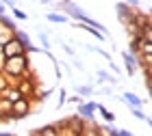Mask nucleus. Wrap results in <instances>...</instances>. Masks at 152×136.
<instances>
[{"label": "nucleus", "instance_id": "f257e3e1", "mask_svg": "<svg viewBox=\"0 0 152 136\" xmlns=\"http://www.w3.org/2000/svg\"><path fill=\"white\" fill-rule=\"evenodd\" d=\"M2 50H4V56L7 58H18V56H22V52H24V45L18 41V39H13V41H7L2 45Z\"/></svg>", "mask_w": 152, "mask_h": 136}, {"label": "nucleus", "instance_id": "f03ea898", "mask_svg": "<svg viewBox=\"0 0 152 136\" xmlns=\"http://www.w3.org/2000/svg\"><path fill=\"white\" fill-rule=\"evenodd\" d=\"M26 112H28V101L24 97L18 99V101H11V114L13 117H24Z\"/></svg>", "mask_w": 152, "mask_h": 136}, {"label": "nucleus", "instance_id": "7ed1b4c3", "mask_svg": "<svg viewBox=\"0 0 152 136\" xmlns=\"http://www.w3.org/2000/svg\"><path fill=\"white\" fill-rule=\"evenodd\" d=\"M124 99H128V104L133 106V108H139V106H141L139 97H137V95H133V93H124Z\"/></svg>", "mask_w": 152, "mask_h": 136}, {"label": "nucleus", "instance_id": "20e7f679", "mask_svg": "<svg viewBox=\"0 0 152 136\" xmlns=\"http://www.w3.org/2000/svg\"><path fill=\"white\" fill-rule=\"evenodd\" d=\"M94 110H96V104H87V106L80 108V114H83V117H91Z\"/></svg>", "mask_w": 152, "mask_h": 136}, {"label": "nucleus", "instance_id": "39448f33", "mask_svg": "<svg viewBox=\"0 0 152 136\" xmlns=\"http://www.w3.org/2000/svg\"><path fill=\"white\" fill-rule=\"evenodd\" d=\"M124 58H126V65H128V73L135 71V60L130 58V54H124Z\"/></svg>", "mask_w": 152, "mask_h": 136}, {"label": "nucleus", "instance_id": "423d86ee", "mask_svg": "<svg viewBox=\"0 0 152 136\" xmlns=\"http://www.w3.org/2000/svg\"><path fill=\"white\" fill-rule=\"evenodd\" d=\"M143 39H146L148 43H152V28L150 26H143Z\"/></svg>", "mask_w": 152, "mask_h": 136}, {"label": "nucleus", "instance_id": "0eeeda50", "mask_svg": "<svg viewBox=\"0 0 152 136\" xmlns=\"http://www.w3.org/2000/svg\"><path fill=\"white\" fill-rule=\"evenodd\" d=\"M41 136H57V132H54V127H44V130H41Z\"/></svg>", "mask_w": 152, "mask_h": 136}, {"label": "nucleus", "instance_id": "6e6552de", "mask_svg": "<svg viewBox=\"0 0 152 136\" xmlns=\"http://www.w3.org/2000/svg\"><path fill=\"white\" fill-rule=\"evenodd\" d=\"M141 47H143V52H146V54H152V43L143 41V43H141Z\"/></svg>", "mask_w": 152, "mask_h": 136}, {"label": "nucleus", "instance_id": "1a4fd4ad", "mask_svg": "<svg viewBox=\"0 0 152 136\" xmlns=\"http://www.w3.org/2000/svg\"><path fill=\"white\" fill-rule=\"evenodd\" d=\"M48 19L50 22H65V17H61V15H48Z\"/></svg>", "mask_w": 152, "mask_h": 136}, {"label": "nucleus", "instance_id": "9d476101", "mask_svg": "<svg viewBox=\"0 0 152 136\" xmlns=\"http://www.w3.org/2000/svg\"><path fill=\"white\" fill-rule=\"evenodd\" d=\"M133 114H135L137 119H143V112L139 110V108H133Z\"/></svg>", "mask_w": 152, "mask_h": 136}, {"label": "nucleus", "instance_id": "9b49d317", "mask_svg": "<svg viewBox=\"0 0 152 136\" xmlns=\"http://www.w3.org/2000/svg\"><path fill=\"white\" fill-rule=\"evenodd\" d=\"M15 15H18L20 19H26V15H24V13H22V11H18V9H15Z\"/></svg>", "mask_w": 152, "mask_h": 136}, {"label": "nucleus", "instance_id": "f8f14e48", "mask_svg": "<svg viewBox=\"0 0 152 136\" xmlns=\"http://www.w3.org/2000/svg\"><path fill=\"white\" fill-rule=\"evenodd\" d=\"M2 13H4V9H2V4H0V15H2Z\"/></svg>", "mask_w": 152, "mask_h": 136}, {"label": "nucleus", "instance_id": "ddd939ff", "mask_svg": "<svg viewBox=\"0 0 152 136\" xmlns=\"http://www.w3.org/2000/svg\"><path fill=\"white\" fill-rule=\"evenodd\" d=\"M2 2H7V4H13V2H11V0H2Z\"/></svg>", "mask_w": 152, "mask_h": 136}, {"label": "nucleus", "instance_id": "4468645a", "mask_svg": "<svg viewBox=\"0 0 152 136\" xmlns=\"http://www.w3.org/2000/svg\"><path fill=\"white\" fill-rule=\"evenodd\" d=\"M150 127H152V121H150Z\"/></svg>", "mask_w": 152, "mask_h": 136}]
</instances>
